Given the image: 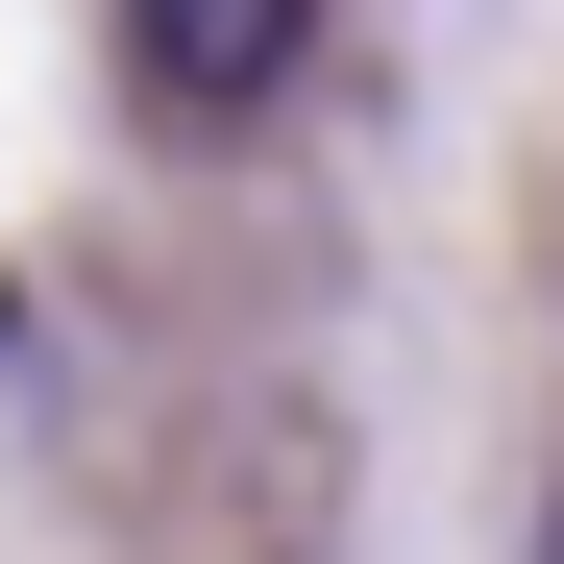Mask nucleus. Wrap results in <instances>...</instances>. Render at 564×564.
<instances>
[{
  "instance_id": "nucleus-1",
  "label": "nucleus",
  "mask_w": 564,
  "mask_h": 564,
  "mask_svg": "<svg viewBox=\"0 0 564 564\" xmlns=\"http://www.w3.org/2000/svg\"><path fill=\"white\" fill-rule=\"evenodd\" d=\"M295 50H319V0H123V99H148V123L295 99Z\"/></svg>"
},
{
  "instance_id": "nucleus-2",
  "label": "nucleus",
  "mask_w": 564,
  "mask_h": 564,
  "mask_svg": "<svg viewBox=\"0 0 564 564\" xmlns=\"http://www.w3.org/2000/svg\"><path fill=\"white\" fill-rule=\"evenodd\" d=\"M540 564H564V516H540Z\"/></svg>"
}]
</instances>
